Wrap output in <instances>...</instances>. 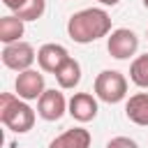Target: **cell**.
Instances as JSON below:
<instances>
[{"label":"cell","mask_w":148,"mask_h":148,"mask_svg":"<svg viewBox=\"0 0 148 148\" xmlns=\"http://www.w3.org/2000/svg\"><path fill=\"white\" fill-rule=\"evenodd\" d=\"M130 79L139 88H148V53L136 56L130 65Z\"/></svg>","instance_id":"obj_14"},{"label":"cell","mask_w":148,"mask_h":148,"mask_svg":"<svg viewBox=\"0 0 148 148\" xmlns=\"http://www.w3.org/2000/svg\"><path fill=\"white\" fill-rule=\"evenodd\" d=\"M143 7H146V9H148V0H143Z\"/></svg>","instance_id":"obj_19"},{"label":"cell","mask_w":148,"mask_h":148,"mask_svg":"<svg viewBox=\"0 0 148 148\" xmlns=\"http://www.w3.org/2000/svg\"><path fill=\"white\" fill-rule=\"evenodd\" d=\"M67 113L79 123H88L97 116V99L90 92H74L67 104Z\"/></svg>","instance_id":"obj_9"},{"label":"cell","mask_w":148,"mask_h":148,"mask_svg":"<svg viewBox=\"0 0 148 148\" xmlns=\"http://www.w3.org/2000/svg\"><path fill=\"white\" fill-rule=\"evenodd\" d=\"M67 35L76 44H90L99 37L111 35V16L99 7H88L69 16L67 21Z\"/></svg>","instance_id":"obj_1"},{"label":"cell","mask_w":148,"mask_h":148,"mask_svg":"<svg viewBox=\"0 0 148 148\" xmlns=\"http://www.w3.org/2000/svg\"><path fill=\"white\" fill-rule=\"evenodd\" d=\"M97 2H102V5H106V7H113V5H118L120 0H97Z\"/></svg>","instance_id":"obj_18"},{"label":"cell","mask_w":148,"mask_h":148,"mask_svg":"<svg viewBox=\"0 0 148 148\" xmlns=\"http://www.w3.org/2000/svg\"><path fill=\"white\" fill-rule=\"evenodd\" d=\"M0 120L5 127H9L16 134H25L35 125V111L28 106L25 99L12 92L0 95Z\"/></svg>","instance_id":"obj_2"},{"label":"cell","mask_w":148,"mask_h":148,"mask_svg":"<svg viewBox=\"0 0 148 148\" xmlns=\"http://www.w3.org/2000/svg\"><path fill=\"white\" fill-rule=\"evenodd\" d=\"M136 49H139V37L134 35V30H130V28L111 30V35L106 39V51L111 53V58L127 60L136 53Z\"/></svg>","instance_id":"obj_4"},{"label":"cell","mask_w":148,"mask_h":148,"mask_svg":"<svg viewBox=\"0 0 148 148\" xmlns=\"http://www.w3.org/2000/svg\"><path fill=\"white\" fill-rule=\"evenodd\" d=\"M67 58H69V53L62 44H44L37 51V65L42 72H49V74H56Z\"/></svg>","instance_id":"obj_8"},{"label":"cell","mask_w":148,"mask_h":148,"mask_svg":"<svg viewBox=\"0 0 148 148\" xmlns=\"http://www.w3.org/2000/svg\"><path fill=\"white\" fill-rule=\"evenodd\" d=\"M146 37H148V30H146Z\"/></svg>","instance_id":"obj_20"},{"label":"cell","mask_w":148,"mask_h":148,"mask_svg":"<svg viewBox=\"0 0 148 148\" xmlns=\"http://www.w3.org/2000/svg\"><path fill=\"white\" fill-rule=\"evenodd\" d=\"M35 60H37V53H35L32 44H28V42H12V44H5V49H2L5 67L14 69V72L30 69Z\"/></svg>","instance_id":"obj_5"},{"label":"cell","mask_w":148,"mask_h":148,"mask_svg":"<svg viewBox=\"0 0 148 148\" xmlns=\"http://www.w3.org/2000/svg\"><path fill=\"white\" fill-rule=\"evenodd\" d=\"M90 143H92V136L86 127H72L60 136H56L49 143V148H90Z\"/></svg>","instance_id":"obj_10"},{"label":"cell","mask_w":148,"mask_h":148,"mask_svg":"<svg viewBox=\"0 0 148 148\" xmlns=\"http://www.w3.org/2000/svg\"><path fill=\"white\" fill-rule=\"evenodd\" d=\"M125 116L141 127H148V92H136L125 104Z\"/></svg>","instance_id":"obj_11"},{"label":"cell","mask_w":148,"mask_h":148,"mask_svg":"<svg viewBox=\"0 0 148 148\" xmlns=\"http://www.w3.org/2000/svg\"><path fill=\"white\" fill-rule=\"evenodd\" d=\"M25 21H21L18 16H2L0 18V42L12 44V42H21L23 32H25Z\"/></svg>","instance_id":"obj_13"},{"label":"cell","mask_w":148,"mask_h":148,"mask_svg":"<svg viewBox=\"0 0 148 148\" xmlns=\"http://www.w3.org/2000/svg\"><path fill=\"white\" fill-rule=\"evenodd\" d=\"M2 5H5L7 9H12V12H16L18 7H23V5H25V0H2Z\"/></svg>","instance_id":"obj_17"},{"label":"cell","mask_w":148,"mask_h":148,"mask_svg":"<svg viewBox=\"0 0 148 148\" xmlns=\"http://www.w3.org/2000/svg\"><path fill=\"white\" fill-rule=\"evenodd\" d=\"M95 95L106 104H118L127 97V79L118 69H104L95 79Z\"/></svg>","instance_id":"obj_3"},{"label":"cell","mask_w":148,"mask_h":148,"mask_svg":"<svg viewBox=\"0 0 148 148\" xmlns=\"http://www.w3.org/2000/svg\"><path fill=\"white\" fill-rule=\"evenodd\" d=\"M14 88H16V95L25 102L39 99L42 92L46 90L44 88V74L37 69H23V72H18V76L14 81Z\"/></svg>","instance_id":"obj_6"},{"label":"cell","mask_w":148,"mask_h":148,"mask_svg":"<svg viewBox=\"0 0 148 148\" xmlns=\"http://www.w3.org/2000/svg\"><path fill=\"white\" fill-rule=\"evenodd\" d=\"M67 104H69V102L65 99V95H62L60 90L51 88V90H44L42 97L37 99V113H39L44 120L53 123V120H60V118H62V113L67 111Z\"/></svg>","instance_id":"obj_7"},{"label":"cell","mask_w":148,"mask_h":148,"mask_svg":"<svg viewBox=\"0 0 148 148\" xmlns=\"http://www.w3.org/2000/svg\"><path fill=\"white\" fill-rule=\"evenodd\" d=\"M53 76H56V81H58V86H60V88L72 90V88H76V86H79V81H81V65L69 56V58L62 62V67H60Z\"/></svg>","instance_id":"obj_12"},{"label":"cell","mask_w":148,"mask_h":148,"mask_svg":"<svg viewBox=\"0 0 148 148\" xmlns=\"http://www.w3.org/2000/svg\"><path fill=\"white\" fill-rule=\"evenodd\" d=\"M44 9H46V0H25V5L14 12V16H18L21 21H37L42 18Z\"/></svg>","instance_id":"obj_15"},{"label":"cell","mask_w":148,"mask_h":148,"mask_svg":"<svg viewBox=\"0 0 148 148\" xmlns=\"http://www.w3.org/2000/svg\"><path fill=\"white\" fill-rule=\"evenodd\" d=\"M106 148H139V143L134 139H130V136H113L106 143Z\"/></svg>","instance_id":"obj_16"}]
</instances>
